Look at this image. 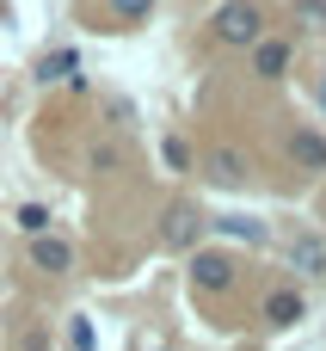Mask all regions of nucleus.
I'll return each mask as SVG.
<instances>
[{
  "instance_id": "nucleus-1",
  "label": "nucleus",
  "mask_w": 326,
  "mask_h": 351,
  "mask_svg": "<svg viewBox=\"0 0 326 351\" xmlns=\"http://www.w3.org/2000/svg\"><path fill=\"white\" fill-rule=\"evenodd\" d=\"M210 37L228 43V49H253V43L265 37V6H259V0H228V6H216V12H210Z\"/></svg>"
},
{
  "instance_id": "nucleus-2",
  "label": "nucleus",
  "mask_w": 326,
  "mask_h": 351,
  "mask_svg": "<svg viewBox=\"0 0 326 351\" xmlns=\"http://www.w3.org/2000/svg\"><path fill=\"white\" fill-rule=\"evenodd\" d=\"M234 278H240V265L228 259V253H191V284H197V296H222V290H234Z\"/></svg>"
},
{
  "instance_id": "nucleus-3",
  "label": "nucleus",
  "mask_w": 326,
  "mask_h": 351,
  "mask_svg": "<svg viewBox=\"0 0 326 351\" xmlns=\"http://www.w3.org/2000/svg\"><path fill=\"white\" fill-rule=\"evenodd\" d=\"M197 234H203V216H197L191 204H166V216H160V241H166L173 253H191Z\"/></svg>"
},
{
  "instance_id": "nucleus-4",
  "label": "nucleus",
  "mask_w": 326,
  "mask_h": 351,
  "mask_svg": "<svg viewBox=\"0 0 326 351\" xmlns=\"http://www.w3.org/2000/svg\"><path fill=\"white\" fill-rule=\"evenodd\" d=\"M203 179H210V185H228V191L247 185V154H240V148H210V154H203Z\"/></svg>"
},
{
  "instance_id": "nucleus-5",
  "label": "nucleus",
  "mask_w": 326,
  "mask_h": 351,
  "mask_svg": "<svg viewBox=\"0 0 326 351\" xmlns=\"http://www.w3.org/2000/svg\"><path fill=\"white\" fill-rule=\"evenodd\" d=\"M290 56H296L290 37H259V43H253V74H259V80H284Z\"/></svg>"
},
{
  "instance_id": "nucleus-6",
  "label": "nucleus",
  "mask_w": 326,
  "mask_h": 351,
  "mask_svg": "<svg viewBox=\"0 0 326 351\" xmlns=\"http://www.w3.org/2000/svg\"><path fill=\"white\" fill-rule=\"evenodd\" d=\"M290 160L302 167V173H326V136L321 130H290Z\"/></svg>"
},
{
  "instance_id": "nucleus-7",
  "label": "nucleus",
  "mask_w": 326,
  "mask_h": 351,
  "mask_svg": "<svg viewBox=\"0 0 326 351\" xmlns=\"http://www.w3.org/2000/svg\"><path fill=\"white\" fill-rule=\"evenodd\" d=\"M259 315H265V327H296L302 321V290H265V302H259Z\"/></svg>"
},
{
  "instance_id": "nucleus-8",
  "label": "nucleus",
  "mask_w": 326,
  "mask_h": 351,
  "mask_svg": "<svg viewBox=\"0 0 326 351\" xmlns=\"http://www.w3.org/2000/svg\"><path fill=\"white\" fill-rule=\"evenodd\" d=\"M31 265L49 271V278H62V271L74 265V253H68V241H49V234H43V241H31Z\"/></svg>"
},
{
  "instance_id": "nucleus-9",
  "label": "nucleus",
  "mask_w": 326,
  "mask_h": 351,
  "mask_svg": "<svg viewBox=\"0 0 326 351\" xmlns=\"http://www.w3.org/2000/svg\"><path fill=\"white\" fill-rule=\"evenodd\" d=\"M31 74H37L43 86H55V80H74V74H80V49H55V56H43Z\"/></svg>"
},
{
  "instance_id": "nucleus-10",
  "label": "nucleus",
  "mask_w": 326,
  "mask_h": 351,
  "mask_svg": "<svg viewBox=\"0 0 326 351\" xmlns=\"http://www.w3.org/2000/svg\"><path fill=\"white\" fill-rule=\"evenodd\" d=\"M216 228H222V234H234V241H253V247L265 241V222H259V216H222Z\"/></svg>"
},
{
  "instance_id": "nucleus-11",
  "label": "nucleus",
  "mask_w": 326,
  "mask_h": 351,
  "mask_svg": "<svg viewBox=\"0 0 326 351\" xmlns=\"http://www.w3.org/2000/svg\"><path fill=\"white\" fill-rule=\"evenodd\" d=\"M105 12H111L117 25H142V19L154 12V0H105Z\"/></svg>"
},
{
  "instance_id": "nucleus-12",
  "label": "nucleus",
  "mask_w": 326,
  "mask_h": 351,
  "mask_svg": "<svg viewBox=\"0 0 326 351\" xmlns=\"http://www.w3.org/2000/svg\"><path fill=\"white\" fill-rule=\"evenodd\" d=\"M296 265H302V271H326V247L314 241V234H302V241H296Z\"/></svg>"
},
{
  "instance_id": "nucleus-13",
  "label": "nucleus",
  "mask_w": 326,
  "mask_h": 351,
  "mask_svg": "<svg viewBox=\"0 0 326 351\" xmlns=\"http://www.w3.org/2000/svg\"><path fill=\"white\" fill-rule=\"evenodd\" d=\"M68 351H99V333H92V321H86V315H74V321H68Z\"/></svg>"
},
{
  "instance_id": "nucleus-14",
  "label": "nucleus",
  "mask_w": 326,
  "mask_h": 351,
  "mask_svg": "<svg viewBox=\"0 0 326 351\" xmlns=\"http://www.w3.org/2000/svg\"><path fill=\"white\" fill-rule=\"evenodd\" d=\"M18 228H25L31 241H43V228H49V210H43V204H18Z\"/></svg>"
},
{
  "instance_id": "nucleus-15",
  "label": "nucleus",
  "mask_w": 326,
  "mask_h": 351,
  "mask_svg": "<svg viewBox=\"0 0 326 351\" xmlns=\"http://www.w3.org/2000/svg\"><path fill=\"white\" fill-rule=\"evenodd\" d=\"M296 19L302 31H326V0H296Z\"/></svg>"
},
{
  "instance_id": "nucleus-16",
  "label": "nucleus",
  "mask_w": 326,
  "mask_h": 351,
  "mask_svg": "<svg viewBox=\"0 0 326 351\" xmlns=\"http://www.w3.org/2000/svg\"><path fill=\"white\" fill-rule=\"evenodd\" d=\"M160 154H166V167H179V173L191 167V142H185V136H166V142H160Z\"/></svg>"
},
{
  "instance_id": "nucleus-17",
  "label": "nucleus",
  "mask_w": 326,
  "mask_h": 351,
  "mask_svg": "<svg viewBox=\"0 0 326 351\" xmlns=\"http://www.w3.org/2000/svg\"><path fill=\"white\" fill-rule=\"evenodd\" d=\"M92 167H99V173H117V167H123V154H117L111 142H99V148H92Z\"/></svg>"
},
{
  "instance_id": "nucleus-18",
  "label": "nucleus",
  "mask_w": 326,
  "mask_h": 351,
  "mask_svg": "<svg viewBox=\"0 0 326 351\" xmlns=\"http://www.w3.org/2000/svg\"><path fill=\"white\" fill-rule=\"evenodd\" d=\"M314 99H321V111H326V74H321V86H314Z\"/></svg>"
},
{
  "instance_id": "nucleus-19",
  "label": "nucleus",
  "mask_w": 326,
  "mask_h": 351,
  "mask_svg": "<svg viewBox=\"0 0 326 351\" xmlns=\"http://www.w3.org/2000/svg\"><path fill=\"white\" fill-rule=\"evenodd\" d=\"M160 351H166V346H160Z\"/></svg>"
}]
</instances>
